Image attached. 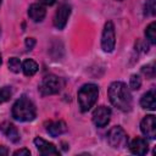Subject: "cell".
<instances>
[{"instance_id": "6da1fadb", "label": "cell", "mask_w": 156, "mask_h": 156, "mask_svg": "<svg viewBox=\"0 0 156 156\" xmlns=\"http://www.w3.org/2000/svg\"><path fill=\"white\" fill-rule=\"evenodd\" d=\"M108 99L116 108L123 112H127L132 108V95L123 82H113L110 85Z\"/></svg>"}, {"instance_id": "7a4b0ae2", "label": "cell", "mask_w": 156, "mask_h": 156, "mask_svg": "<svg viewBox=\"0 0 156 156\" xmlns=\"http://www.w3.org/2000/svg\"><path fill=\"white\" fill-rule=\"evenodd\" d=\"M11 113L16 121L29 122L35 118L37 111H35L34 104L27 96H22L18 100H16V102L13 104Z\"/></svg>"}, {"instance_id": "3957f363", "label": "cell", "mask_w": 156, "mask_h": 156, "mask_svg": "<svg viewBox=\"0 0 156 156\" xmlns=\"http://www.w3.org/2000/svg\"><path fill=\"white\" fill-rule=\"evenodd\" d=\"M99 96V88L93 83L84 84L78 90V104L82 112L89 111L96 102Z\"/></svg>"}, {"instance_id": "277c9868", "label": "cell", "mask_w": 156, "mask_h": 156, "mask_svg": "<svg viewBox=\"0 0 156 156\" xmlns=\"http://www.w3.org/2000/svg\"><path fill=\"white\" fill-rule=\"evenodd\" d=\"M62 88V82L58 77L54 74H49L43 78V80L39 84V91L41 95H54L57 94Z\"/></svg>"}, {"instance_id": "5b68a950", "label": "cell", "mask_w": 156, "mask_h": 156, "mask_svg": "<svg viewBox=\"0 0 156 156\" xmlns=\"http://www.w3.org/2000/svg\"><path fill=\"white\" fill-rule=\"evenodd\" d=\"M107 141L115 149H122L128 145V135L119 126L112 127L107 133Z\"/></svg>"}, {"instance_id": "8992f818", "label": "cell", "mask_w": 156, "mask_h": 156, "mask_svg": "<svg viewBox=\"0 0 156 156\" xmlns=\"http://www.w3.org/2000/svg\"><path fill=\"white\" fill-rule=\"evenodd\" d=\"M115 44H116L115 26L111 21H108L104 26V30L101 35V48L105 52H111L115 49Z\"/></svg>"}, {"instance_id": "52a82bcc", "label": "cell", "mask_w": 156, "mask_h": 156, "mask_svg": "<svg viewBox=\"0 0 156 156\" xmlns=\"http://www.w3.org/2000/svg\"><path fill=\"white\" fill-rule=\"evenodd\" d=\"M69 15H71V6L66 2L61 4L56 10V13L54 17V26L57 29H63L69 18Z\"/></svg>"}, {"instance_id": "ba28073f", "label": "cell", "mask_w": 156, "mask_h": 156, "mask_svg": "<svg viewBox=\"0 0 156 156\" xmlns=\"http://www.w3.org/2000/svg\"><path fill=\"white\" fill-rule=\"evenodd\" d=\"M110 118H111V110L106 106H99L93 112V122L99 128L107 126Z\"/></svg>"}, {"instance_id": "9c48e42d", "label": "cell", "mask_w": 156, "mask_h": 156, "mask_svg": "<svg viewBox=\"0 0 156 156\" xmlns=\"http://www.w3.org/2000/svg\"><path fill=\"white\" fill-rule=\"evenodd\" d=\"M140 130L149 139L156 138V118L154 115H147L141 119Z\"/></svg>"}, {"instance_id": "30bf717a", "label": "cell", "mask_w": 156, "mask_h": 156, "mask_svg": "<svg viewBox=\"0 0 156 156\" xmlns=\"http://www.w3.org/2000/svg\"><path fill=\"white\" fill-rule=\"evenodd\" d=\"M34 145L37 146L38 151L43 156H51V155L57 156V155H60L58 150L56 149V146L54 144H51V143H49V141H46L41 138H35L34 139Z\"/></svg>"}, {"instance_id": "8fae6325", "label": "cell", "mask_w": 156, "mask_h": 156, "mask_svg": "<svg viewBox=\"0 0 156 156\" xmlns=\"http://www.w3.org/2000/svg\"><path fill=\"white\" fill-rule=\"evenodd\" d=\"M129 149H130L132 154L141 156V155H145V154L147 152V150H149V144H147L146 139L138 136V138L133 139V141H132L130 145H129Z\"/></svg>"}, {"instance_id": "7c38bea8", "label": "cell", "mask_w": 156, "mask_h": 156, "mask_svg": "<svg viewBox=\"0 0 156 156\" xmlns=\"http://www.w3.org/2000/svg\"><path fill=\"white\" fill-rule=\"evenodd\" d=\"M0 130L5 134V136L10 141H12V143H18L20 141V133H18L17 128L13 124H11L9 122H4V123L0 124Z\"/></svg>"}, {"instance_id": "4fadbf2b", "label": "cell", "mask_w": 156, "mask_h": 156, "mask_svg": "<svg viewBox=\"0 0 156 156\" xmlns=\"http://www.w3.org/2000/svg\"><path fill=\"white\" fill-rule=\"evenodd\" d=\"M46 132H48L51 136L56 138V136H58V135H61V134H63V133L67 132V126H66V123H65L63 121L49 122V123L46 124Z\"/></svg>"}, {"instance_id": "5bb4252c", "label": "cell", "mask_w": 156, "mask_h": 156, "mask_svg": "<svg viewBox=\"0 0 156 156\" xmlns=\"http://www.w3.org/2000/svg\"><path fill=\"white\" fill-rule=\"evenodd\" d=\"M46 15L45 7L40 4H32L28 9V16L34 22H41Z\"/></svg>"}, {"instance_id": "9a60e30c", "label": "cell", "mask_w": 156, "mask_h": 156, "mask_svg": "<svg viewBox=\"0 0 156 156\" xmlns=\"http://www.w3.org/2000/svg\"><path fill=\"white\" fill-rule=\"evenodd\" d=\"M140 105L143 108H147L154 111L156 108V99H155V90H149L146 91L141 99H140Z\"/></svg>"}, {"instance_id": "2e32d148", "label": "cell", "mask_w": 156, "mask_h": 156, "mask_svg": "<svg viewBox=\"0 0 156 156\" xmlns=\"http://www.w3.org/2000/svg\"><path fill=\"white\" fill-rule=\"evenodd\" d=\"M38 68H39V67H38V63H37L35 61L30 60V58L26 60V61L22 63V71H23V73H24L26 76H28V77L35 74L37 71H38Z\"/></svg>"}, {"instance_id": "e0dca14e", "label": "cell", "mask_w": 156, "mask_h": 156, "mask_svg": "<svg viewBox=\"0 0 156 156\" xmlns=\"http://www.w3.org/2000/svg\"><path fill=\"white\" fill-rule=\"evenodd\" d=\"M145 35L147 38V40L151 43V44H155L156 43V23L155 22H151L146 29H145Z\"/></svg>"}, {"instance_id": "ac0fdd59", "label": "cell", "mask_w": 156, "mask_h": 156, "mask_svg": "<svg viewBox=\"0 0 156 156\" xmlns=\"http://www.w3.org/2000/svg\"><path fill=\"white\" fill-rule=\"evenodd\" d=\"M9 69L13 73H18L20 69H22V63L17 57H11L9 60Z\"/></svg>"}, {"instance_id": "d6986e66", "label": "cell", "mask_w": 156, "mask_h": 156, "mask_svg": "<svg viewBox=\"0 0 156 156\" xmlns=\"http://www.w3.org/2000/svg\"><path fill=\"white\" fill-rule=\"evenodd\" d=\"M145 15L146 16H155L156 13V4H155V0H147L145 2Z\"/></svg>"}, {"instance_id": "ffe728a7", "label": "cell", "mask_w": 156, "mask_h": 156, "mask_svg": "<svg viewBox=\"0 0 156 156\" xmlns=\"http://www.w3.org/2000/svg\"><path fill=\"white\" fill-rule=\"evenodd\" d=\"M12 96V90L10 87H4L0 89V104L6 102Z\"/></svg>"}, {"instance_id": "44dd1931", "label": "cell", "mask_w": 156, "mask_h": 156, "mask_svg": "<svg viewBox=\"0 0 156 156\" xmlns=\"http://www.w3.org/2000/svg\"><path fill=\"white\" fill-rule=\"evenodd\" d=\"M140 85H141V79H140V77H139L138 74H133V76L130 77V79H129V87H130V89L138 90V89L140 88Z\"/></svg>"}, {"instance_id": "7402d4cb", "label": "cell", "mask_w": 156, "mask_h": 156, "mask_svg": "<svg viewBox=\"0 0 156 156\" xmlns=\"http://www.w3.org/2000/svg\"><path fill=\"white\" fill-rule=\"evenodd\" d=\"M141 72L147 77V78H154L155 76V68L152 65H147V66H144L141 68Z\"/></svg>"}, {"instance_id": "603a6c76", "label": "cell", "mask_w": 156, "mask_h": 156, "mask_svg": "<svg viewBox=\"0 0 156 156\" xmlns=\"http://www.w3.org/2000/svg\"><path fill=\"white\" fill-rule=\"evenodd\" d=\"M13 155L15 156H22V155H24V156H29L30 155V151L28 150V149H20V150H16L15 152H13Z\"/></svg>"}, {"instance_id": "cb8c5ba5", "label": "cell", "mask_w": 156, "mask_h": 156, "mask_svg": "<svg viewBox=\"0 0 156 156\" xmlns=\"http://www.w3.org/2000/svg\"><path fill=\"white\" fill-rule=\"evenodd\" d=\"M34 44H35V40L33 38H27L26 39V46H27L28 50H32L33 46H34Z\"/></svg>"}, {"instance_id": "d4e9b609", "label": "cell", "mask_w": 156, "mask_h": 156, "mask_svg": "<svg viewBox=\"0 0 156 156\" xmlns=\"http://www.w3.org/2000/svg\"><path fill=\"white\" fill-rule=\"evenodd\" d=\"M41 4H44V5H49V6H51V5H54L55 2H56V0H39Z\"/></svg>"}, {"instance_id": "484cf974", "label": "cell", "mask_w": 156, "mask_h": 156, "mask_svg": "<svg viewBox=\"0 0 156 156\" xmlns=\"http://www.w3.org/2000/svg\"><path fill=\"white\" fill-rule=\"evenodd\" d=\"M7 154H9V150L5 146L0 145V155H7Z\"/></svg>"}, {"instance_id": "4316f807", "label": "cell", "mask_w": 156, "mask_h": 156, "mask_svg": "<svg viewBox=\"0 0 156 156\" xmlns=\"http://www.w3.org/2000/svg\"><path fill=\"white\" fill-rule=\"evenodd\" d=\"M1 62H2V60H1V55H0V65H1Z\"/></svg>"}, {"instance_id": "83f0119b", "label": "cell", "mask_w": 156, "mask_h": 156, "mask_svg": "<svg viewBox=\"0 0 156 156\" xmlns=\"http://www.w3.org/2000/svg\"><path fill=\"white\" fill-rule=\"evenodd\" d=\"M0 5H1V0H0Z\"/></svg>"}, {"instance_id": "f1b7e54d", "label": "cell", "mask_w": 156, "mask_h": 156, "mask_svg": "<svg viewBox=\"0 0 156 156\" xmlns=\"http://www.w3.org/2000/svg\"><path fill=\"white\" fill-rule=\"evenodd\" d=\"M119 1H121V0H119Z\"/></svg>"}]
</instances>
